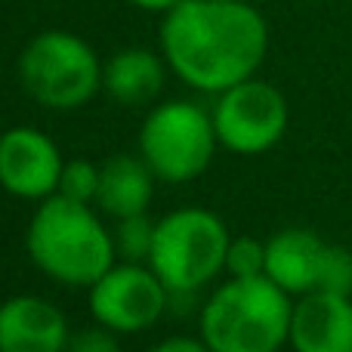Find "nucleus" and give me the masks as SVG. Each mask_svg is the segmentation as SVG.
Instances as JSON below:
<instances>
[{"label": "nucleus", "mask_w": 352, "mask_h": 352, "mask_svg": "<svg viewBox=\"0 0 352 352\" xmlns=\"http://www.w3.org/2000/svg\"><path fill=\"white\" fill-rule=\"evenodd\" d=\"M158 41L182 84L219 96L266 62L269 25L248 0H179L164 12Z\"/></svg>", "instance_id": "obj_1"}, {"label": "nucleus", "mask_w": 352, "mask_h": 352, "mask_svg": "<svg viewBox=\"0 0 352 352\" xmlns=\"http://www.w3.org/2000/svg\"><path fill=\"white\" fill-rule=\"evenodd\" d=\"M28 256L43 275L68 287H90L115 266V232L102 226L90 204L53 198L41 201L25 235Z\"/></svg>", "instance_id": "obj_2"}, {"label": "nucleus", "mask_w": 352, "mask_h": 352, "mask_svg": "<svg viewBox=\"0 0 352 352\" xmlns=\"http://www.w3.org/2000/svg\"><path fill=\"white\" fill-rule=\"evenodd\" d=\"M294 300L269 275L229 278L201 309V340L210 352H278L291 340Z\"/></svg>", "instance_id": "obj_3"}, {"label": "nucleus", "mask_w": 352, "mask_h": 352, "mask_svg": "<svg viewBox=\"0 0 352 352\" xmlns=\"http://www.w3.org/2000/svg\"><path fill=\"white\" fill-rule=\"evenodd\" d=\"M229 229L204 207H179L155 223L148 266L173 294H195L226 269Z\"/></svg>", "instance_id": "obj_4"}, {"label": "nucleus", "mask_w": 352, "mask_h": 352, "mask_svg": "<svg viewBox=\"0 0 352 352\" xmlns=\"http://www.w3.org/2000/svg\"><path fill=\"white\" fill-rule=\"evenodd\" d=\"M19 80L37 105L74 111L102 90V62L72 31H41L19 56Z\"/></svg>", "instance_id": "obj_5"}, {"label": "nucleus", "mask_w": 352, "mask_h": 352, "mask_svg": "<svg viewBox=\"0 0 352 352\" xmlns=\"http://www.w3.org/2000/svg\"><path fill=\"white\" fill-rule=\"evenodd\" d=\"M217 146L213 115L188 99L155 105L140 127V158L164 182L201 176L210 167Z\"/></svg>", "instance_id": "obj_6"}, {"label": "nucleus", "mask_w": 352, "mask_h": 352, "mask_svg": "<svg viewBox=\"0 0 352 352\" xmlns=\"http://www.w3.org/2000/svg\"><path fill=\"white\" fill-rule=\"evenodd\" d=\"M210 115L219 146L235 155H263L275 148L291 121L285 93L260 78H248L223 90Z\"/></svg>", "instance_id": "obj_7"}, {"label": "nucleus", "mask_w": 352, "mask_h": 352, "mask_svg": "<svg viewBox=\"0 0 352 352\" xmlns=\"http://www.w3.org/2000/svg\"><path fill=\"white\" fill-rule=\"evenodd\" d=\"M170 291L142 263H115L90 285V312L115 334H140L167 312Z\"/></svg>", "instance_id": "obj_8"}, {"label": "nucleus", "mask_w": 352, "mask_h": 352, "mask_svg": "<svg viewBox=\"0 0 352 352\" xmlns=\"http://www.w3.org/2000/svg\"><path fill=\"white\" fill-rule=\"evenodd\" d=\"M62 161L56 142L37 127H12L0 136V186L22 201H47L59 192Z\"/></svg>", "instance_id": "obj_9"}, {"label": "nucleus", "mask_w": 352, "mask_h": 352, "mask_svg": "<svg viewBox=\"0 0 352 352\" xmlns=\"http://www.w3.org/2000/svg\"><path fill=\"white\" fill-rule=\"evenodd\" d=\"M68 318L50 300L22 294L0 303V352H68Z\"/></svg>", "instance_id": "obj_10"}, {"label": "nucleus", "mask_w": 352, "mask_h": 352, "mask_svg": "<svg viewBox=\"0 0 352 352\" xmlns=\"http://www.w3.org/2000/svg\"><path fill=\"white\" fill-rule=\"evenodd\" d=\"M287 343L294 352H352V297L331 291L297 297Z\"/></svg>", "instance_id": "obj_11"}, {"label": "nucleus", "mask_w": 352, "mask_h": 352, "mask_svg": "<svg viewBox=\"0 0 352 352\" xmlns=\"http://www.w3.org/2000/svg\"><path fill=\"white\" fill-rule=\"evenodd\" d=\"M328 241L312 229H281L266 241V275L291 297L318 291Z\"/></svg>", "instance_id": "obj_12"}, {"label": "nucleus", "mask_w": 352, "mask_h": 352, "mask_svg": "<svg viewBox=\"0 0 352 352\" xmlns=\"http://www.w3.org/2000/svg\"><path fill=\"white\" fill-rule=\"evenodd\" d=\"M155 179L152 167L136 155H115L99 167V192L96 204L102 213L111 219L136 217L146 213L155 195Z\"/></svg>", "instance_id": "obj_13"}, {"label": "nucleus", "mask_w": 352, "mask_h": 352, "mask_svg": "<svg viewBox=\"0 0 352 352\" xmlns=\"http://www.w3.org/2000/svg\"><path fill=\"white\" fill-rule=\"evenodd\" d=\"M167 59L152 50L127 47L102 62V90L124 105H142L155 99L164 87Z\"/></svg>", "instance_id": "obj_14"}, {"label": "nucleus", "mask_w": 352, "mask_h": 352, "mask_svg": "<svg viewBox=\"0 0 352 352\" xmlns=\"http://www.w3.org/2000/svg\"><path fill=\"white\" fill-rule=\"evenodd\" d=\"M152 241H155V223L146 213H136V217H124L118 219L115 229V248L118 254L127 263H142L152 254Z\"/></svg>", "instance_id": "obj_15"}, {"label": "nucleus", "mask_w": 352, "mask_h": 352, "mask_svg": "<svg viewBox=\"0 0 352 352\" xmlns=\"http://www.w3.org/2000/svg\"><path fill=\"white\" fill-rule=\"evenodd\" d=\"M96 192H99V167L87 158L65 161L62 176H59V192L56 195L80 201V204H93V201H96Z\"/></svg>", "instance_id": "obj_16"}, {"label": "nucleus", "mask_w": 352, "mask_h": 352, "mask_svg": "<svg viewBox=\"0 0 352 352\" xmlns=\"http://www.w3.org/2000/svg\"><path fill=\"white\" fill-rule=\"evenodd\" d=\"M226 272L232 278H254L266 275V241H256L250 235L232 238L226 254Z\"/></svg>", "instance_id": "obj_17"}, {"label": "nucleus", "mask_w": 352, "mask_h": 352, "mask_svg": "<svg viewBox=\"0 0 352 352\" xmlns=\"http://www.w3.org/2000/svg\"><path fill=\"white\" fill-rule=\"evenodd\" d=\"M318 291L346 294V297H352V250L340 248V244H328Z\"/></svg>", "instance_id": "obj_18"}, {"label": "nucleus", "mask_w": 352, "mask_h": 352, "mask_svg": "<svg viewBox=\"0 0 352 352\" xmlns=\"http://www.w3.org/2000/svg\"><path fill=\"white\" fill-rule=\"evenodd\" d=\"M68 352H121V343H118L115 331L96 322V328H84L72 334Z\"/></svg>", "instance_id": "obj_19"}, {"label": "nucleus", "mask_w": 352, "mask_h": 352, "mask_svg": "<svg viewBox=\"0 0 352 352\" xmlns=\"http://www.w3.org/2000/svg\"><path fill=\"white\" fill-rule=\"evenodd\" d=\"M148 352H210V346L204 340H192V337H167Z\"/></svg>", "instance_id": "obj_20"}, {"label": "nucleus", "mask_w": 352, "mask_h": 352, "mask_svg": "<svg viewBox=\"0 0 352 352\" xmlns=\"http://www.w3.org/2000/svg\"><path fill=\"white\" fill-rule=\"evenodd\" d=\"M127 3L140 6V10H148V12H167V10H173L179 0H127Z\"/></svg>", "instance_id": "obj_21"}, {"label": "nucleus", "mask_w": 352, "mask_h": 352, "mask_svg": "<svg viewBox=\"0 0 352 352\" xmlns=\"http://www.w3.org/2000/svg\"><path fill=\"white\" fill-rule=\"evenodd\" d=\"M0 136H3V133H0Z\"/></svg>", "instance_id": "obj_22"}]
</instances>
